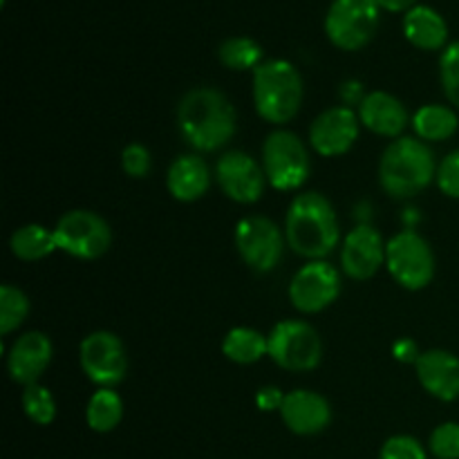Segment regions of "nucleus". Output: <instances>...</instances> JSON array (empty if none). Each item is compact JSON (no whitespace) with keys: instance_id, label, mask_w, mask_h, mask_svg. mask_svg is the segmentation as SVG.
I'll list each match as a JSON object with an SVG mask.
<instances>
[{"instance_id":"obj_1","label":"nucleus","mask_w":459,"mask_h":459,"mask_svg":"<svg viewBox=\"0 0 459 459\" xmlns=\"http://www.w3.org/2000/svg\"><path fill=\"white\" fill-rule=\"evenodd\" d=\"M236 108L215 88H195L178 106V126L188 146L200 152L220 151L236 134Z\"/></svg>"},{"instance_id":"obj_2","label":"nucleus","mask_w":459,"mask_h":459,"mask_svg":"<svg viewBox=\"0 0 459 459\" xmlns=\"http://www.w3.org/2000/svg\"><path fill=\"white\" fill-rule=\"evenodd\" d=\"M287 245L307 260H323L339 247L341 227L334 206L321 193H299L285 218Z\"/></svg>"},{"instance_id":"obj_3","label":"nucleus","mask_w":459,"mask_h":459,"mask_svg":"<svg viewBox=\"0 0 459 459\" xmlns=\"http://www.w3.org/2000/svg\"><path fill=\"white\" fill-rule=\"evenodd\" d=\"M437 178L435 155L417 137H399L384 151L379 161V184L394 200L420 195Z\"/></svg>"},{"instance_id":"obj_4","label":"nucleus","mask_w":459,"mask_h":459,"mask_svg":"<svg viewBox=\"0 0 459 459\" xmlns=\"http://www.w3.org/2000/svg\"><path fill=\"white\" fill-rule=\"evenodd\" d=\"M254 106L264 121L282 126L299 115L303 106V76L282 58L260 63L254 70Z\"/></svg>"},{"instance_id":"obj_5","label":"nucleus","mask_w":459,"mask_h":459,"mask_svg":"<svg viewBox=\"0 0 459 459\" xmlns=\"http://www.w3.org/2000/svg\"><path fill=\"white\" fill-rule=\"evenodd\" d=\"M263 169L276 191H296L312 170L307 146L291 130H273L263 143Z\"/></svg>"},{"instance_id":"obj_6","label":"nucleus","mask_w":459,"mask_h":459,"mask_svg":"<svg viewBox=\"0 0 459 459\" xmlns=\"http://www.w3.org/2000/svg\"><path fill=\"white\" fill-rule=\"evenodd\" d=\"M379 18V0H334L327 9L325 34L339 49L357 52L375 39Z\"/></svg>"},{"instance_id":"obj_7","label":"nucleus","mask_w":459,"mask_h":459,"mask_svg":"<svg viewBox=\"0 0 459 459\" xmlns=\"http://www.w3.org/2000/svg\"><path fill=\"white\" fill-rule=\"evenodd\" d=\"M385 267L403 290L420 291L433 282L435 254L420 233L406 229L385 242Z\"/></svg>"},{"instance_id":"obj_8","label":"nucleus","mask_w":459,"mask_h":459,"mask_svg":"<svg viewBox=\"0 0 459 459\" xmlns=\"http://www.w3.org/2000/svg\"><path fill=\"white\" fill-rule=\"evenodd\" d=\"M269 354L276 366L290 372H309L323 359V341L318 332L305 321H281L267 336Z\"/></svg>"},{"instance_id":"obj_9","label":"nucleus","mask_w":459,"mask_h":459,"mask_svg":"<svg viewBox=\"0 0 459 459\" xmlns=\"http://www.w3.org/2000/svg\"><path fill=\"white\" fill-rule=\"evenodd\" d=\"M56 247L63 254L79 260H97L112 245L110 224L94 211H67L54 227Z\"/></svg>"},{"instance_id":"obj_10","label":"nucleus","mask_w":459,"mask_h":459,"mask_svg":"<svg viewBox=\"0 0 459 459\" xmlns=\"http://www.w3.org/2000/svg\"><path fill=\"white\" fill-rule=\"evenodd\" d=\"M236 249L249 269L258 273H269L281 264L285 254V231L276 227L269 218L249 215L236 224Z\"/></svg>"},{"instance_id":"obj_11","label":"nucleus","mask_w":459,"mask_h":459,"mask_svg":"<svg viewBox=\"0 0 459 459\" xmlns=\"http://www.w3.org/2000/svg\"><path fill=\"white\" fill-rule=\"evenodd\" d=\"M81 370L99 388H115L126 379L128 357L121 339L112 332L99 330L85 336L79 348Z\"/></svg>"},{"instance_id":"obj_12","label":"nucleus","mask_w":459,"mask_h":459,"mask_svg":"<svg viewBox=\"0 0 459 459\" xmlns=\"http://www.w3.org/2000/svg\"><path fill=\"white\" fill-rule=\"evenodd\" d=\"M341 294V276L327 260H309L290 282V300L299 312L318 314Z\"/></svg>"},{"instance_id":"obj_13","label":"nucleus","mask_w":459,"mask_h":459,"mask_svg":"<svg viewBox=\"0 0 459 459\" xmlns=\"http://www.w3.org/2000/svg\"><path fill=\"white\" fill-rule=\"evenodd\" d=\"M215 182L229 200L238 204H255L267 188L263 164L242 151H229L215 164Z\"/></svg>"},{"instance_id":"obj_14","label":"nucleus","mask_w":459,"mask_h":459,"mask_svg":"<svg viewBox=\"0 0 459 459\" xmlns=\"http://www.w3.org/2000/svg\"><path fill=\"white\" fill-rule=\"evenodd\" d=\"M359 126L361 119L350 106L327 108L309 126V143L321 157L345 155L357 143Z\"/></svg>"},{"instance_id":"obj_15","label":"nucleus","mask_w":459,"mask_h":459,"mask_svg":"<svg viewBox=\"0 0 459 459\" xmlns=\"http://www.w3.org/2000/svg\"><path fill=\"white\" fill-rule=\"evenodd\" d=\"M385 264V242L370 224H359L341 245V269L352 281H370Z\"/></svg>"},{"instance_id":"obj_16","label":"nucleus","mask_w":459,"mask_h":459,"mask_svg":"<svg viewBox=\"0 0 459 459\" xmlns=\"http://www.w3.org/2000/svg\"><path fill=\"white\" fill-rule=\"evenodd\" d=\"M281 420L294 435H318L330 426L332 408L323 394L314 390H291L282 402Z\"/></svg>"},{"instance_id":"obj_17","label":"nucleus","mask_w":459,"mask_h":459,"mask_svg":"<svg viewBox=\"0 0 459 459\" xmlns=\"http://www.w3.org/2000/svg\"><path fill=\"white\" fill-rule=\"evenodd\" d=\"M54 357L52 341L43 332H27L13 341L7 354V370L12 381L21 385L39 384Z\"/></svg>"},{"instance_id":"obj_18","label":"nucleus","mask_w":459,"mask_h":459,"mask_svg":"<svg viewBox=\"0 0 459 459\" xmlns=\"http://www.w3.org/2000/svg\"><path fill=\"white\" fill-rule=\"evenodd\" d=\"M417 379L439 402L459 399V357L448 350H426L415 363Z\"/></svg>"},{"instance_id":"obj_19","label":"nucleus","mask_w":459,"mask_h":459,"mask_svg":"<svg viewBox=\"0 0 459 459\" xmlns=\"http://www.w3.org/2000/svg\"><path fill=\"white\" fill-rule=\"evenodd\" d=\"M359 119L370 133L379 134V137L399 139L411 121V115L394 94L375 90V92L366 94L359 106Z\"/></svg>"},{"instance_id":"obj_20","label":"nucleus","mask_w":459,"mask_h":459,"mask_svg":"<svg viewBox=\"0 0 459 459\" xmlns=\"http://www.w3.org/2000/svg\"><path fill=\"white\" fill-rule=\"evenodd\" d=\"M169 193L179 202H197L211 186V169L200 155H182L166 173Z\"/></svg>"},{"instance_id":"obj_21","label":"nucleus","mask_w":459,"mask_h":459,"mask_svg":"<svg viewBox=\"0 0 459 459\" xmlns=\"http://www.w3.org/2000/svg\"><path fill=\"white\" fill-rule=\"evenodd\" d=\"M403 34L415 48L435 52L446 48L448 25L439 12L426 4H417L403 18Z\"/></svg>"},{"instance_id":"obj_22","label":"nucleus","mask_w":459,"mask_h":459,"mask_svg":"<svg viewBox=\"0 0 459 459\" xmlns=\"http://www.w3.org/2000/svg\"><path fill=\"white\" fill-rule=\"evenodd\" d=\"M459 119L455 110L442 103H429L421 106L412 115V130L421 142H446L457 133Z\"/></svg>"},{"instance_id":"obj_23","label":"nucleus","mask_w":459,"mask_h":459,"mask_svg":"<svg viewBox=\"0 0 459 459\" xmlns=\"http://www.w3.org/2000/svg\"><path fill=\"white\" fill-rule=\"evenodd\" d=\"M222 352L238 366H254L269 354L267 336L251 327H233L224 336Z\"/></svg>"},{"instance_id":"obj_24","label":"nucleus","mask_w":459,"mask_h":459,"mask_svg":"<svg viewBox=\"0 0 459 459\" xmlns=\"http://www.w3.org/2000/svg\"><path fill=\"white\" fill-rule=\"evenodd\" d=\"M9 249L16 258L25 260V263H34V260L48 258L49 254L58 251L56 238L54 231H49L43 224H25V227L16 229L9 240Z\"/></svg>"},{"instance_id":"obj_25","label":"nucleus","mask_w":459,"mask_h":459,"mask_svg":"<svg viewBox=\"0 0 459 459\" xmlns=\"http://www.w3.org/2000/svg\"><path fill=\"white\" fill-rule=\"evenodd\" d=\"M124 420V399L112 388H99L85 408V421L94 433H110Z\"/></svg>"},{"instance_id":"obj_26","label":"nucleus","mask_w":459,"mask_h":459,"mask_svg":"<svg viewBox=\"0 0 459 459\" xmlns=\"http://www.w3.org/2000/svg\"><path fill=\"white\" fill-rule=\"evenodd\" d=\"M218 58L224 67L233 72L255 70L263 61V48L254 39L247 36H233L227 39L218 49Z\"/></svg>"},{"instance_id":"obj_27","label":"nucleus","mask_w":459,"mask_h":459,"mask_svg":"<svg viewBox=\"0 0 459 459\" xmlns=\"http://www.w3.org/2000/svg\"><path fill=\"white\" fill-rule=\"evenodd\" d=\"M30 314V299L13 285L0 287V334L7 336L25 323Z\"/></svg>"},{"instance_id":"obj_28","label":"nucleus","mask_w":459,"mask_h":459,"mask_svg":"<svg viewBox=\"0 0 459 459\" xmlns=\"http://www.w3.org/2000/svg\"><path fill=\"white\" fill-rule=\"evenodd\" d=\"M21 402H22V411H25V415L30 417L34 424L48 426L52 424L54 417H56V402H54L52 393H49L45 385L40 384L25 385Z\"/></svg>"},{"instance_id":"obj_29","label":"nucleus","mask_w":459,"mask_h":459,"mask_svg":"<svg viewBox=\"0 0 459 459\" xmlns=\"http://www.w3.org/2000/svg\"><path fill=\"white\" fill-rule=\"evenodd\" d=\"M439 81L448 101L459 108V40L444 48L439 58Z\"/></svg>"},{"instance_id":"obj_30","label":"nucleus","mask_w":459,"mask_h":459,"mask_svg":"<svg viewBox=\"0 0 459 459\" xmlns=\"http://www.w3.org/2000/svg\"><path fill=\"white\" fill-rule=\"evenodd\" d=\"M430 453L437 459H459V424H439L430 433Z\"/></svg>"},{"instance_id":"obj_31","label":"nucleus","mask_w":459,"mask_h":459,"mask_svg":"<svg viewBox=\"0 0 459 459\" xmlns=\"http://www.w3.org/2000/svg\"><path fill=\"white\" fill-rule=\"evenodd\" d=\"M121 169H124V173L133 179L146 178L152 169L151 151L137 142L128 143V146L124 148V152H121Z\"/></svg>"},{"instance_id":"obj_32","label":"nucleus","mask_w":459,"mask_h":459,"mask_svg":"<svg viewBox=\"0 0 459 459\" xmlns=\"http://www.w3.org/2000/svg\"><path fill=\"white\" fill-rule=\"evenodd\" d=\"M379 459H426V451L415 437L394 435V437L385 439Z\"/></svg>"},{"instance_id":"obj_33","label":"nucleus","mask_w":459,"mask_h":459,"mask_svg":"<svg viewBox=\"0 0 459 459\" xmlns=\"http://www.w3.org/2000/svg\"><path fill=\"white\" fill-rule=\"evenodd\" d=\"M435 179H437V186L444 195L459 200V148L439 161Z\"/></svg>"},{"instance_id":"obj_34","label":"nucleus","mask_w":459,"mask_h":459,"mask_svg":"<svg viewBox=\"0 0 459 459\" xmlns=\"http://www.w3.org/2000/svg\"><path fill=\"white\" fill-rule=\"evenodd\" d=\"M282 402H285V393H282L281 388H276V385H264V388H260L258 394H255V406L263 412L281 411Z\"/></svg>"},{"instance_id":"obj_35","label":"nucleus","mask_w":459,"mask_h":459,"mask_svg":"<svg viewBox=\"0 0 459 459\" xmlns=\"http://www.w3.org/2000/svg\"><path fill=\"white\" fill-rule=\"evenodd\" d=\"M393 357L402 363H417L421 352L412 339H399L397 343L393 345Z\"/></svg>"},{"instance_id":"obj_36","label":"nucleus","mask_w":459,"mask_h":459,"mask_svg":"<svg viewBox=\"0 0 459 459\" xmlns=\"http://www.w3.org/2000/svg\"><path fill=\"white\" fill-rule=\"evenodd\" d=\"M341 99H343L348 106H354V103H359V106H361V101L366 99L361 94V83H357V81H350V83H345L343 88H341Z\"/></svg>"},{"instance_id":"obj_37","label":"nucleus","mask_w":459,"mask_h":459,"mask_svg":"<svg viewBox=\"0 0 459 459\" xmlns=\"http://www.w3.org/2000/svg\"><path fill=\"white\" fill-rule=\"evenodd\" d=\"M417 0H379L381 9L385 12H411L412 7H417Z\"/></svg>"}]
</instances>
